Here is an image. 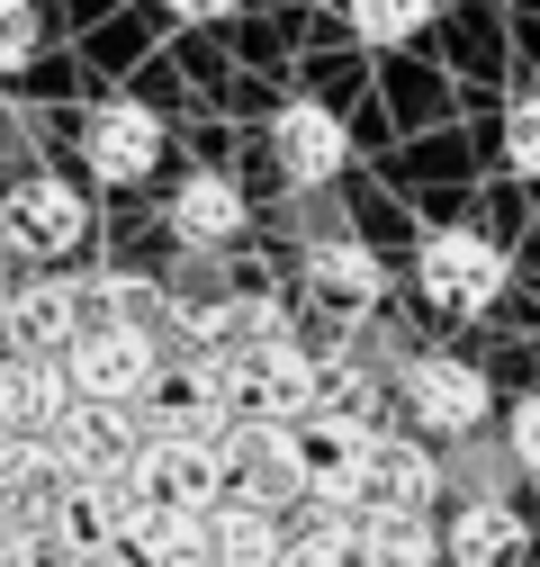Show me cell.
<instances>
[{
	"label": "cell",
	"instance_id": "f1b7e54d",
	"mask_svg": "<svg viewBox=\"0 0 540 567\" xmlns=\"http://www.w3.org/2000/svg\"><path fill=\"white\" fill-rule=\"evenodd\" d=\"M10 351H19V333H10V316H0V361H10Z\"/></svg>",
	"mask_w": 540,
	"mask_h": 567
},
{
	"label": "cell",
	"instance_id": "6da1fadb",
	"mask_svg": "<svg viewBox=\"0 0 540 567\" xmlns=\"http://www.w3.org/2000/svg\"><path fill=\"white\" fill-rule=\"evenodd\" d=\"M513 289V252L487 226H424L415 235V298L433 316H496Z\"/></svg>",
	"mask_w": 540,
	"mask_h": 567
},
{
	"label": "cell",
	"instance_id": "ac0fdd59",
	"mask_svg": "<svg viewBox=\"0 0 540 567\" xmlns=\"http://www.w3.org/2000/svg\"><path fill=\"white\" fill-rule=\"evenodd\" d=\"M208 532H217V567H289V514H270V505L226 495Z\"/></svg>",
	"mask_w": 540,
	"mask_h": 567
},
{
	"label": "cell",
	"instance_id": "83f0119b",
	"mask_svg": "<svg viewBox=\"0 0 540 567\" xmlns=\"http://www.w3.org/2000/svg\"><path fill=\"white\" fill-rule=\"evenodd\" d=\"M163 10L180 28H226V19H243V0H163Z\"/></svg>",
	"mask_w": 540,
	"mask_h": 567
},
{
	"label": "cell",
	"instance_id": "e0dca14e",
	"mask_svg": "<svg viewBox=\"0 0 540 567\" xmlns=\"http://www.w3.org/2000/svg\"><path fill=\"white\" fill-rule=\"evenodd\" d=\"M270 235L289 252H315V244H352V189L343 181H289V198L270 207Z\"/></svg>",
	"mask_w": 540,
	"mask_h": 567
},
{
	"label": "cell",
	"instance_id": "d6986e66",
	"mask_svg": "<svg viewBox=\"0 0 540 567\" xmlns=\"http://www.w3.org/2000/svg\"><path fill=\"white\" fill-rule=\"evenodd\" d=\"M361 523L343 505H298L289 514V567H361Z\"/></svg>",
	"mask_w": 540,
	"mask_h": 567
},
{
	"label": "cell",
	"instance_id": "484cf974",
	"mask_svg": "<svg viewBox=\"0 0 540 567\" xmlns=\"http://www.w3.org/2000/svg\"><path fill=\"white\" fill-rule=\"evenodd\" d=\"M505 172L540 181V91H513L505 100Z\"/></svg>",
	"mask_w": 540,
	"mask_h": 567
},
{
	"label": "cell",
	"instance_id": "ba28073f",
	"mask_svg": "<svg viewBox=\"0 0 540 567\" xmlns=\"http://www.w3.org/2000/svg\"><path fill=\"white\" fill-rule=\"evenodd\" d=\"M0 316H10L19 351H73L100 316H91V270H19L10 289H0Z\"/></svg>",
	"mask_w": 540,
	"mask_h": 567
},
{
	"label": "cell",
	"instance_id": "2e32d148",
	"mask_svg": "<svg viewBox=\"0 0 540 567\" xmlns=\"http://www.w3.org/2000/svg\"><path fill=\"white\" fill-rule=\"evenodd\" d=\"M531 468L513 460L505 433H468V442H442V486H450V505H513V486Z\"/></svg>",
	"mask_w": 540,
	"mask_h": 567
},
{
	"label": "cell",
	"instance_id": "7402d4cb",
	"mask_svg": "<svg viewBox=\"0 0 540 567\" xmlns=\"http://www.w3.org/2000/svg\"><path fill=\"white\" fill-rule=\"evenodd\" d=\"M172 298L180 307H226L235 289H243V270H235V252H208V244H172Z\"/></svg>",
	"mask_w": 540,
	"mask_h": 567
},
{
	"label": "cell",
	"instance_id": "52a82bcc",
	"mask_svg": "<svg viewBox=\"0 0 540 567\" xmlns=\"http://www.w3.org/2000/svg\"><path fill=\"white\" fill-rule=\"evenodd\" d=\"M226 468H235V495L243 505H270V514H298L315 505V442L307 423H243V433L226 442Z\"/></svg>",
	"mask_w": 540,
	"mask_h": 567
},
{
	"label": "cell",
	"instance_id": "603a6c76",
	"mask_svg": "<svg viewBox=\"0 0 540 567\" xmlns=\"http://www.w3.org/2000/svg\"><path fill=\"white\" fill-rule=\"evenodd\" d=\"M433 10H442V0H343V28L387 54V45H405V37H424Z\"/></svg>",
	"mask_w": 540,
	"mask_h": 567
},
{
	"label": "cell",
	"instance_id": "7a4b0ae2",
	"mask_svg": "<svg viewBox=\"0 0 540 567\" xmlns=\"http://www.w3.org/2000/svg\"><path fill=\"white\" fill-rule=\"evenodd\" d=\"M91 244V189L63 172H19L0 189V252L19 270H63Z\"/></svg>",
	"mask_w": 540,
	"mask_h": 567
},
{
	"label": "cell",
	"instance_id": "8992f818",
	"mask_svg": "<svg viewBox=\"0 0 540 567\" xmlns=\"http://www.w3.org/2000/svg\"><path fill=\"white\" fill-rule=\"evenodd\" d=\"M298 307H307V324H324V333H352V324H370L378 307H387V261L352 235V244H315V252H298Z\"/></svg>",
	"mask_w": 540,
	"mask_h": 567
},
{
	"label": "cell",
	"instance_id": "277c9868",
	"mask_svg": "<svg viewBox=\"0 0 540 567\" xmlns=\"http://www.w3.org/2000/svg\"><path fill=\"white\" fill-rule=\"evenodd\" d=\"M172 361H180V342L145 333V324H91L73 351H63L73 388L100 396V405H154V396H172Z\"/></svg>",
	"mask_w": 540,
	"mask_h": 567
},
{
	"label": "cell",
	"instance_id": "d4e9b609",
	"mask_svg": "<svg viewBox=\"0 0 540 567\" xmlns=\"http://www.w3.org/2000/svg\"><path fill=\"white\" fill-rule=\"evenodd\" d=\"M0 172H45V126L28 117V100H0Z\"/></svg>",
	"mask_w": 540,
	"mask_h": 567
},
{
	"label": "cell",
	"instance_id": "30bf717a",
	"mask_svg": "<svg viewBox=\"0 0 540 567\" xmlns=\"http://www.w3.org/2000/svg\"><path fill=\"white\" fill-rule=\"evenodd\" d=\"M135 477H145V495H154V505H180V514H217L226 495H235L226 451L180 442V433H154L145 451H135Z\"/></svg>",
	"mask_w": 540,
	"mask_h": 567
},
{
	"label": "cell",
	"instance_id": "7c38bea8",
	"mask_svg": "<svg viewBox=\"0 0 540 567\" xmlns=\"http://www.w3.org/2000/svg\"><path fill=\"white\" fill-rule=\"evenodd\" d=\"M433 505H450V486H442V442L378 423V442H370V514H433Z\"/></svg>",
	"mask_w": 540,
	"mask_h": 567
},
{
	"label": "cell",
	"instance_id": "9c48e42d",
	"mask_svg": "<svg viewBox=\"0 0 540 567\" xmlns=\"http://www.w3.org/2000/svg\"><path fill=\"white\" fill-rule=\"evenodd\" d=\"M163 235H172V244H208V252H243V235H252V189H243L235 172H217V163L180 172V181L163 189Z\"/></svg>",
	"mask_w": 540,
	"mask_h": 567
},
{
	"label": "cell",
	"instance_id": "5b68a950",
	"mask_svg": "<svg viewBox=\"0 0 540 567\" xmlns=\"http://www.w3.org/2000/svg\"><path fill=\"white\" fill-rule=\"evenodd\" d=\"M73 145H82V172L100 181V189H145L154 172H163V154H172V135H163V117L145 109V100H91L82 109V126H73Z\"/></svg>",
	"mask_w": 540,
	"mask_h": 567
},
{
	"label": "cell",
	"instance_id": "cb8c5ba5",
	"mask_svg": "<svg viewBox=\"0 0 540 567\" xmlns=\"http://www.w3.org/2000/svg\"><path fill=\"white\" fill-rule=\"evenodd\" d=\"M45 45V10L37 0H0V82H19Z\"/></svg>",
	"mask_w": 540,
	"mask_h": 567
},
{
	"label": "cell",
	"instance_id": "5bb4252c",
	"mask_svg": "<svg viewBox=\"0 0 540 567\" xmlns=\"http://www.w3.org/2000/svg\"><path fill=\"white\" fill-rule=\"evenodd\" d=\"M270 163L289 181H343L352 172V126L324 100H280L270 109Z\"/></svg>",
	"mask_w": 540,
	"mask_h": 567
},
{
	"label": "cell",
	"instance_id": "9a60e30c",
	"mask_svg": "<svg viewBox=\"0 0 540 567\" xmlns=\"http://www.w3.org/2000/svg\"><path fill=\"white\" fill-rule=\"evenodd\" d=\"M442 549H450V567H522L531 558V523H522V505H450L442 514Z\"/></svg>",
	"mask_w": 540,
	"mask_h": 567
},
{
	"label": "cell",
	"instance_id": "3957f363",
	"mask_svg": "<svg viewBox=\"0 0 540 567\" xmlns=\"http://www.w3.org/2000/svg\"><path fill=\"white\" fill-rule=\"evenodd\" d=\"M396 414H405V433H424V442L496 433V379L468 361V351H415V361L396 370Z\"/></svg>",
	"mask_w": 540,
	"mask_h": 567
},
{
	"label": "cell",
	"instance_id": "4fadbf2b",
	"mask_svg": "<svg viewBox=\"0 0 540 567\" xmlns=\"http://www.w3.org/2000/svg\"><path fill=\"white\" fill-rule=\"evenodd\" d=\"M243 361H252V414L261 423H315V405H324V342L315 333L261 342Z\"/></svg>",
	"mask_w": 540,
	"mask_h": 567
},
{
	"label": "cell",
	"instance_id": "44dd1931",
	"mask_svg": "<svg viewBox=\"0 0 540 567\" xmlns=\"http://www.w3.org/2000/svg\"><path fill=\"white\" fill-rule=\"evenodd\" d=\"M135 567H217V532H208V514L154 505L145 532H135Z\"/></svg>",
	"mask_w": 540,
	"mask_h": 567
},
{
	"label": "cell",
	"instance_id": "ffe728a7",
	"mask_svg": "<svg viewBox=\"0 0 540 567\" xmlns=\"http://www.w3.org/2000/svg\"><path fill=\"white\" fill-rule=\"evenodd\" d=\"M361 567H450L433 514H370L361 523Z\"/></svg>",
	"mask_w": 540,
	"mask_h": 567
},
{
	"label": "cell",
	"instance_id": "8fae6325",
	"mask_svg": "<svg viewBox=\"0 0 540 567\" xmlns=\"http://www.w3.org/2000/svg\"><path fill=\"white\" fill-rule=\"evenodd\" d=\"M73 405H82V388L54 351H10L0 361V442H45Z\"/></svg>",
	"mask_w": 540,
	"mask_h": 567
},
{
	"label": "cell",
	"instance_id": "4316f807",
	"mask_svg": "<svg viewBox=\"0 0 540 567\" xmlns=\"http://www.w3.org/2000/svg\"><path fill=\"white\" fill-rule=\"evenodd\" d=\"M505 442H513V460L540 477V388H522V396L505 405Z\"/></svg>",
	"mask_w": 540,
	"mask_h": 567
}]
</instances>
